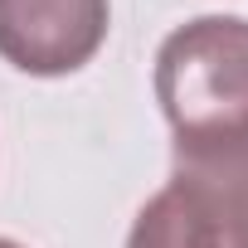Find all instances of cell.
Masks as SVG:
<instances>
[{
	"instance_id": "cell-2",
	"label": "cell",
	"mask_w": 248,
	"mask_h": 248,
	"mask_svg": "<svg viewBox=\"0 0 248 248\" xmlns=\"http://www.w3.org/2000/svg\"><path fill=\"white\" fill-rule=\"evenodd\" d=\"M107 0H0V59L34 78H63L107 44Z\"/></svg>"
},
{
	"instance_id": "cell-1",
	"label": "cell",
	"mask_w": 248,
	"mask_h": 248,
	"mask_svg": "<svg viewBox=\"0 0 248 248\" xmlns=\"http://www.w3.org/2000/svg\"><path fill=\"white\" fill-rule=\"evenodd\" d=\"M156 102L175 132V156L248 151V20L200 15L156 49Z\"/></svg>"
},
{
	"instance_id": "cell-5",
	"label": "cell",
	"mask_w": 248,
	"mask_h": 248,
	"mask_svg": "<svg viewBox=\"0 0 248 248\" xmlns=\"http://www.w3.org/2000/svg\"><path fill=\"white\" fill-rule=\"evenodd\" d=\"M0 248H25V243H15V238H0Z\"/></svg>"
},
{
	"instance_id": "cell-3",
	"label": "cell",
	"mask_w": 248,
	"mask_h": 248,
	"mask_svg": "<svg viewBox=\"0 0 248 248\" xmlns=\"http://www.w3.org/2000/svg\"><path fill=\"white\" fill-rule=\"evenodd\" d=\"M170 180L190 195L209 248H248V151L175 156Z\"/></svg>"
},
{
	"instance_id": "cell-4",
	"label": "cell",
	"mask_w": 248,
	"mask_h": 248,
	"mask_svg": "<svg viewBox=\"0 0 248 248\" xmlns=\"http://www.w3.org/2000/svg\"><path fill=\"white\" fill-rule=\"evenodd\" d=\"M127 248H209L204 229H200V214H195L190 195L175 180H166L141 204V214L127 233Z\"/></svg>"
}]
</instances>
